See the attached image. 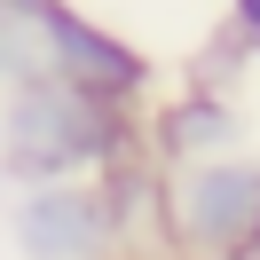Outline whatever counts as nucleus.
Listing matches in <instances>:
<instances>
[{
	"label": "nucleus",
	"mask_w": 260,
	"mask_h": 260,
	"mask_svg": "<svg viewBox=\"0 0 260 260\" xmlns=\"http://www.w3.org/2000/svg\"><path fill=\"white\" fill-rule=\"evenodd\" d=\"M142 150V111L103 103L55 71H16L0 87V174L16 181H95Z\"/></svg>",
	"instance_id": "obj_1"
},
{
	"label": "nucleus",
	"mask_w": 260,
	"mask_h": 260,
	"mask_svg": "<svg viewBox=\"0 0 260 260\" xmlns=\"http://www.w3.org/2000/svg\"><path fill=\"white\" fill-rule=\"evenodd\" d=\"M16 71H55V79L87 87L103 103H126V111L158 95V55L79 0H32L24 16H8V79Z\"/></svg>",
	"instance_id": "obj_2"
},
{
	"label": "nucleus",
	"mask_w": 260,
	"mask_h": 260,
	"mask_svg": "<svg viewBox=\"0 0 260 260\" xmlns=\"http://www.w3.org/2000/svg\"><path fill=\"white\" fill-rule=\"evenodd\" d=\"M260 221V158L221 150L166 174V252L189 260H244Z\"/></svg>",
	"instance_id": "obj_3"
},
{
	"label": "nucleus",
	"mask_w": 260,
	"mask_h": 260,
	"mask_svg": "<svg viewBox=\"0 0 260 260\" xmlns=\"http://www.w3.org/2000/svg\"><path fill=\"white\" fill-rule=\"evenodd\" d=\"M8 244L16 260H111L118 221L103 181H24L8 205Z\"/></svg>",
	"instance_id": "obj_4"
},
{
	"label": "nucleus",
	"mask_w": 260,
	"mask_h": 260,
	"mask_svg": "<svg viewBox=\"0 0 260 260\" xmlns=\"http://www.w3.org/2000/svg\"><path fill=\"white\" fill-rule=\"evenodd\" d=\"M237 142H244V111L213 79L166 87V95L142 103V158H158L166 174H174V166H197V158H221V150H237Z\"/></svg>",
	"instance_id": "obj_5"
},
{
	"label": "nucleus",
	"mask_w": 260,
	"mask_h": 260,
	"mask_svg": "<svg viewBox=\"0 0 260 260\" xmlns=\"http://www.w3.org/2000/svg\"><path fill=\"white\" fill-rule=\"evenodd\" d=\"M221 24L237 55H260V0H221Z\"/></svg>",
	"instance_id": "obj_6"
},
{
	"label": "nucleus",
	"mask_w": 260,
	"mask_h": 260,
	"mask_svg": "<svg viewBox=\"0 0 260 260\" xmlns=\"http://www.w3.org/2000/svg\"><path fill=\"white\" fill-rule=\"evenodd\" d=\"M0 87H8V16H0Z\"/></svg>",
	"instance_id": "obj_7"
},
{
	"label": "nucleus",
	"mask_w": 260,
	"mask_h": 260,
	"mask_svg": "<svg viewBox=\"0 0 260 260\" xmlns=\"http://www.w3.org/2000/svg\"><path fill=\"white\" fill-rule=\"evenodd\" d=\"M24 8H32V0H0V16H24Z\"/></svg>",
	"instance_id": "obj_8"
},
{
	"label": "nucleus",
	"mask_w": 260,
	"mask_h": 260,
	"mask_svg": "<svg viewBox=\"0 0 260 260\" xmlns=\"http://www.w3.org/2000/svg\"><path fill=\"white\" fill-rule=\"evenodd\" d=\"M244 260H260V221H252V244H244Z\"/></svg>",
	"instance_id": "obj_9"
}]
</instances>
